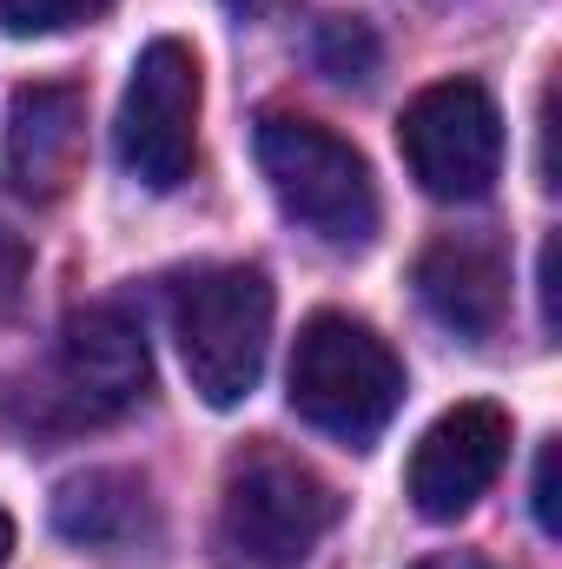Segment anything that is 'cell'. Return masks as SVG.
Listing matches in <instances>:
<instances>
[{"label": "cell", "mask_w": 562, "mask_h": 569, "mask_svg": "<svg viewBox=\"0 0 562 569\" xmlns=\"http://www.w3.org/2000/svg\"><path fill=\"white\" fill-rule=\"evenodd\" d=\"M284 385H291V411L311 430L364 450L378 430L398 418V405H404V358L364 318L318 311L298 331Z\"/></svg>", "instance_id": "6da1fadb"}, {"label": "cell", "mask_w": 562, "mask_h": 569, "mask_svg": "<svg viewBox=\"0 0 562 569\" xmlns=\"http://www.w3.org/2000/svg\"><path fill=\"white\" fill-rule=\"evenodd\" d=\"M252 152H259L272 199L304 232H318L338 252H364L378 239V186L351 140H338L331 127L304 113H265L252 133Z\"/></svg>", "instance_id": "7a4b0ae2"}, {"label": "cell", "mask_w": 562, "mask_h": 569, "mask_svg": "<svg viewBox=\"0 0 562 569\" xmlns=\"http://www.w3.org/2000/svg\"><path fill=\"white\" fill-rule=\"evenodd\" d=\"M272 279L259 266H212L179 284L172 298V331L192 391L212 411H232L259 391L265 351H272Z\"/></svg>", "instance_id": "3957f363"}, {"label": "cell", "mask_w": 562, "mask_h": 569, "mask_svg": "<svg viewBox=\"0 0 562 569\" xmlns=\"http://www.w3.org/2000/svg\"><path fill=\"white\" fill-rule=\"evenodd\" d=\"M338 510H344L338 490L304 457L272 450V443H252L232 463V477H225V510L219 517H225V543L239 557H252V563H265V569H291L324 543V530L338 523Z\"/></svg>", "instance_id": "277c9868"}, {"label": "cell", "mask_w": 562, "mask_h": 569, "mask_svg": "<svg viewBox=\"0 0 562 569\" xmlns=\"http://www.w3.org/2000/svg\"><path fill=\"white\" fill-rule=\"evenodd\" d=\"M404 166L430 199H483L503 172V113L476 80H436L404 107Z\"/></svg>", "instance_id": "5b68a950"}, {"label": "cell", "mask_w": 562, "mask_h": 569, "mask_svg": "<svg viewBox=\"0 0 562 569\" xmlns=\"http://www.w3.org/2000/svg\"><path fill=\"white\" fill-rule=\"evenodd\" d=\"M113 146H120V166L145 192H172L192 172V152H199V53L185 40H152L133 60Z\"/></svg>", "instance_id": "8992f818"}, {"label": "cell", "mask_w": 562, "mask_h": 569, "mask_svg": "<svg viewBox=\"0 0 562 569\" xmlns=\"http://www.w3.org/2000/svg\"><path fill=\"white\" fill-rule=\"evenodd\" d=\"M53 398L67 405V418L100 425L133 411L152 385V358H145L140 325L120 305H87L60 325V351H53Z\"/></svg>", "instance_id": "52a82bcc"}, {"label": "cell", "mask_w": 562, "mask_h": 569, "mask_svg": "<svg viewBox=\"0 0 562 569\" xmlns=\"http://www.w3.org/2000/svg\"><path fill=\"white\" fill-rule=\"evenodd\" d=\"M510 463V411L503 405H456L411 450V503L430 523H456Z\"/></svg>", "instance_id": "ba28073f"}, {"label": "cell", "mask_w": 562, "mask_h": 569, "mask_svg": "<svg viewBox=\"0 0 562 569\" xmlns=\"http://www.w3.org/2000/svg\"><path fill=\"white\" fill-rule=\"evenodd\" d=\"M87 159V93L80 87H20L7 120V179L27 199H60Z\"/></svg>", "instance_id": "9c48e42d"}, {"label": "cell", "mask_w": 562, "mask_h": 569, "mask_svg": "<svg viewBox=\"0 0 562 569\" xmlns=\"http://www.w3.org/2000/svg\"><path fill=\"white\" fill-rule=\"evenodd\" d=\"M418 298L456 338H490L510 311V266L483 239H436L418 259Z\"/></svg>", "instance_id": "30bf717a"}, {"label": "cell", "mask_w": 562, "mask_h": 569, "mask_svg": "<svg viewBox=\"0 0 562 569\" xmlns=\"http://www.w3.org/2000/svg\"><path fill=\"white\" fill-rule=\"evenodd\" d=\"M145 523V483L133 470H87L67 477L53 497V530L87 550H113Z\"/></svg>", "instance_id": "8fae6325"}, {"label": "cell", "mask_w": 562, "mask_h": 569, "mask_svg": "<svg viewBox=\"0 0 562 569\" xmlns=\"http://www.w3.org/2000/svg\"><path fill=\"white\" fill-rule=\"evenodd\" d=\"M311 53H318V67H324L338 87H371V80H378V60H384V53H378V33H371L364 20H351V13L324 20Z\"/></svg>", "instance_id": "7c38bea8"}, {"label": "cell", "mask_w": 562, "mask_h": 569, "mask_svg": "<svg viewBox=\"0 0 562 569\" xmlns=\"http://www.w3.org/2000/svg\"><path fill=\"white\" fill-rule=\"evenodd\" d=\"M113 0H0V33L13 40H40V33H67L93 13H107Z\"/></svg>", "instance_id": "4fadbf2b"}, {"label": "cell", "mask_w": 562, "mask_h": 569, "mask_svg": "<svg viewBox=\"0 0 562 569\" xmlns=\"http://www.w3.org/2000/svg\"><path fill=\"white\" fill-rule=\"evenodd\" d=\"M27 272H33L27 239L0 226V318H13V311H20V298H27Z\"/></svg>", "instance_id": "5bb4252c"}, {"label": "cell", "mask_w": 562, "mask_h": 569, "mask_svg": "<svg viewBox=\"0 0 562 569\" xmlns=\"http://www.w3.org/2000/svg\"><path fill=\"white\" fill-rule=\"evenodd\" d=\"M536 523H543V537H556V443H543V457H536Z\"/></svg>", "instance_id": "9a60e30c"}, {"label": "cell", "mask_w": 562, "mask_h": 569, "mask_svg": "<svg viewBox=\"0 0 562 569\" xmlns=\"http://www.w3.org/2000/svg\"><path fill=\"white\" fill-rule=\"evenodd\" d=\"M298 0H225V13L232 20H252V27H265V20H284Z\"/></svg>", "instance_id": "2e32d148"}, {"label": "cell", "mask_w": 562, "mask_h": 569, "mask_svg": "<svg viewBox=\"0 0 562 569\" xmlns=\"http://www.w3.org/2000/svg\"><path fill=\"white\" fill-rule=\"evenodd\" d=\"M418 569H490V563H476V557H463V550H450V557H423Z\"/></svg>", "instance_id": "e0dca14e"}, {"label": "cell", "mask_w": 562, "mask_h": 569, "mask_svg": "<svg viewBox=\"0 0 562 569\" xmlns=\"http://www.w3.org/2000/svg\"><path fill=\"white\" fill-rule=\"evenodd\" d=\"M7 557H13V517L0 510V569H7Z\"/></svg>", "instance_id": "ac0fdd59"}]
</instances>
